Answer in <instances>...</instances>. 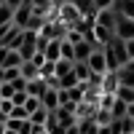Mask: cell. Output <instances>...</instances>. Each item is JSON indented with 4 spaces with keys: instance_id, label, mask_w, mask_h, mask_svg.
I'll return each instance as SVG.
<instances>
[{
    "instance_id": "obj_1",
    "label": "cell",
    "mask_w": 134,
    "mask_h": 134,
    "mask_svg": "<svg viewBox=\"0 0 134 134\" xmlns=\"http://www.w3.org/2000/svg\"><path fill=\"white\" fill-rule=\"evenodd\" d=\"M14 51H19L21 62H30L32 54L38 51V32H30V30H21L19 40L14 43Z\"/></svg>"
},
{
    "instance_id": "obj_2",
    "label": "cell",
    "mask_w": 134,
    "mask_h": 134,
    "mask_svg": "<svg viewBox=\"0 0 134 134\" xmlns=\"http://www.w3.org/2000/svg\"><path fill=\"white\" fill-rule=\"evenodd\" d=\"M113 38L121 40V43L134 40V19H126V16H121V14H118L115 27H113Z\"/></svg>"
},
{
    "instance_id": "obj_3",
    "label": "cell",
    "mask_w": 134,
    "mask_h": 134,
    "mask_svg": "<svg viewBox=\"0 0 134 134\" xmlns=\"http://www.w3.org/2000/svg\"><path fill=\"white\" fill-rule=\"evenodd\" d=\"M86 64H88V70H91L94 75H107V62H105L102 48H94V51H91V57L86 59Z\"/></svg>"
},
{
    "instance_id": "obj_4",
    "label": "cell",
    "mask_w": 134,
    "mask_h": 134,
    "mask_svg": "<svg viewBox=\"0 0 134 134\" xmlns=\"http://www.w3.org/2000/svg\"><path fill=\"white\" fill-rule=\"evenodd\" d=\"M5 129L14 131V134H32V126L27 118H5Z\"/></svg>"
},
{
    "instance_id": "obj_5",
    "label": "cell",
    "mask_w": 134,
    "mask_h": 134,
    "mask_svg": "<svg viewBox=\"0 0 134 134\" xmlns=\"http://www.w3.org/2000/svg\"><path fill=\"white\" fill-rule=\"evenodd\" d=\"M30 16H32V5L24 3V5H19V8L14 11V19H11V24L19 27V30H24V27H27V21H30Z\"/></svg>"
},
{
    "instance_id": "obj_6",
    "label": "cell",
    "mask_w": 134,
    "mask_h": 134,
    "mask_svg": "<svg viewBox=\"0 0 134 134\" xmlns=\"http://www.w3.org/2000/svg\"><path fill=\"white\" fill-rule=\"evenodd\" d=\"M115 75H118V86H124V88H134V62L124 64Z\"/></svg>"
},
{
    "instance_id": "obj_7",
    "label": "cell",
    "mask_w": 134,
    "mask_h": 134,
    "mask_svg": "<svg viewBox=\"0 0 134 134\" xmlns=\"http://www.w3.org/2000/svg\"><path fill=\"white\" fill-rule=\"evenodd\" d=\"M94 48H97V46H91V43H86V40L75 43V46H72V62H86L88 57H91Z\"/></svg>"
},
{
    "instance_id": "obj_8",
    "label": "cell",
    "mask_w": 134,
    "mask_h": 134,
    "mask_svg": "<svg viewBox=\"0 0 134 134\" xmlns=\"http://www.w3.org/2000/svg\"><path fill=\"white\" fill-rule=\"evenodd\" d=\"M75 5V11L81 14L83 19H94L97 16V8H94V0H70Z\"/></svg>"
},
{
    "instance_id": "obj_9",
    "label": "cell",
    "mask_w": 134,
    "mask_h": 134,
    "mask_svg": "<svg viewBox=\"0 0 134 134\" xmlns=\"http://www.w3.org/2000/svg\"><path fill=\"white\" fill-rule=\"evenodd\" d=\"M19 35H21V30L11 24V27L3 32V35H0V46H3V48H14V43L19 40Z\"/></svg>"
},
{
    "instance_id": "obj_10",
    "label": "cell",
    "mask_w": 134,
    "mask_h": 134,
    "mask_svg": "<svg viewBox=\"0 0 134 134\" xmlns=\"http://www.w3.org/2000/svg\"><path fill=\"white\" fill-rule=\"evenodd\" d=\"M43 57H46V62H59L62 59V40H48Z\"/></svg>"
},
{
    "instance_id": "obj_11",
    "label": "cell",
    "mask_w": 134,
    "mask_h": 134,
    "mask_svg": "<svg viewBox=\"0 0 134 134\" xmlns=\"http://www.w3.org/2000/svg\"><path fill=\"white\" fill-rule=\"evenodd\" d=\"M72 75H75V81H78V83H88V78H91L94 72L88 70V64H86V62H72Z\"/></svg>"
},
{
    "instance_id": "obj_12",
    "label": "cell",
    "mask_w": 134,
    "mask_h": 134,
    "mask_svg": "<svg viewBox=\"0 0 134 134\" xmlns=\"http://www.w3.org/2000/svg\"><path fill=\"white\" fill-rule=\"evenodd\" d=\"M99 88H102V94H113V97H115V91H118V75H115V72L102 75V83H99Z\"/></svg>"
},
{
    "instance_id": "obj_13",
    "label": "cell",
    "mask_w": 134,
    "mask_h": 134,
    "mask_svg": "<svg viewBox=\"0 0 134 134\" xmlns=\"http://www.w3.org/2000/svg\"><path fill=\"white\" fill-rule=\"evenodd\" d=\"M48 91V83L46 81H43V78H35V81H27V94L30 97H43V94H46Z\"/></svg>"
},
{
    "instance_id": "obj_14",
    "label": "cell",
    "mask_w": 134,
    "mask_h": 134,
    "mask_svg": "<svg viewBox=\"0 0 134 134\" xmlns=\"http://www.w3.org/2000/svg\"><path fill=\"white\" fill-rule=\"evenodd\" d=\"M113 11L121 14V16H126V19H134V0H115Z\"/></svg>"
},
{
    "instance_id": "obj_15",
    "label": "cell",
    "mask_w": 134,
    "mask_h": 134,
    "mask_svg": "<svg viewBox=\"0 0 134 134\" xmlns=\"http://www.w3.org/2000/svg\"><path fill=\"white\" fill-rule=\"evenodd\" d=\"M19 75L24 78V81H35V78H40L38 67L32 64V62H21V67H19Z\"/></svg>"
},
{
    "instance_id": "obj_16",
    "label": "cell",
    "mask_w": 134,
    "mask_h": 134,
    "mask_svg": "<svg viewBox=\"0 0 134 134\" xmlns=\"http://www.w3.org/2000/svg\"><path fill=\"white\" fill-rule=\"evenodd\" d=\"M110 115H113V121H121V118H124L126 115V102H124V99H113V105H110Z\"/></svg>"
},
{
    "instance_id": "obj_17",
    "label": "cell",
    "mask_w": 134,
    "mask_h": 134,
    "mask_svg": "<svg viewBox=\"0 0 134 134\" xmlns=\"http://www.w3.org/2000/svg\"><path fill=\"white\" fill-rule=\"evenodd\" d=\"M3 70H8V67H21V57H19V51H14V48H8V54H5V59H3Z\"/></svg>"
},
{
    "instance_id": "obj_18",
    "label": "cell",
    "mask_w": 134,
    "mask_h": 134,
    "mask_svg": "<svg viewBox=\"0 0 134 134\" xmlns=\"http://www.w3.org/2000/svg\"><path fill=\"white\" fill-rule=\"evenodd\" d=\"M46 115H48V110L40 105V107L35 110V113H30V118H27V121H30L32 126H43V124H46Z\"/></svg>"
},
{
    "instance_id": "obj_19",
    "label": "cell",
    "mask_w": 134,
    "mask_h": 134,
    "mask_svg": "<svg viewBox=\"0 0 134 134\" xmlns=\"http://www.w3.org/2000/svg\"><path fill=\"white\" fill-rule=\"evenodd\" d=\"M46 21H48L46 16H38V14H32L24 30H30V32H40V30H43V24H46Z\"/></svg>"
},
{
    "instance_id": "obj_20",
    "label": "cell",
    "mask_w": 134,
    "mask_h": 134,
    "mask_svg": "<svg viewBox=\"0 0 134 134\" xmlns=\"http://www.w3.org/2000/svg\"><path fill=\"white\" fill-rule=\"evenodd\" d=\"M67 72H72V62H67V59H59V62H54V78H62Z\"/></svg>"
},
{
    "instance_id": "obj_21",
    "label": "cell",
    "mask_w": 134,
    "mask_h": 134,
    "mask_svg": "<svg viewBox=\"0 0 134 134\" xmlns=\"http://www.w3.org/2000/svg\"><path fill=\"white\" fill-rule=\"evenodd\" d=\"M78 131H81V134H97L99 126H97L94 118H86V121H78Z\"/></svg>"
},
{
    "instance_id": "obj_22",
    "label": "cell",
    "mask_w": 134,
    "mask_h": 134,
    "mask_svg": "<svg viewBox=\"0 0 134 134\" xmlns=\"http://www.w3.org/2000/svg\"><path fill=\"white\" fill-rule=\"evenodd\" d=\"M21 107H24V113H27V118H30V113H35V110L40 107V99L27 94V99H24V105H21Z\"/></svg>"
},
{
    "instance_id": "obj_23",
    "label": "cell",
    "mask_w": 134,
    "mask_h": 134,
    "mask_svg": "<svg viewBox=\"0 0 134 134\" xmlns=\"http://www.w3.org/2000/svg\"><path fill=\"white\" fill-rule=\"evenodd\" d=\"M115 97H118V99H124L126 105H134V88H124V86H118Z\"/></svg>"
},
{
    "instance_id": "obj_24",
    "label": "cell",
    "mask_w": 134,
    "mask_h": 134,
    "mask_svg": "<svg viewBox=\"0 0 134 134\" xmlns=\"http://www.w3.org/2000/svg\"><path fill=\"white\" fill-rule=\"evenodd\" d=\"M16 78H21L19 75V67H8V70H3V83H14Z\"/></svg>"
},
{
    "instance_id": "obj_25",
    "label": "cell",
    "mask_w": 134,
    "mask_h": 134,
    "mask_svg": "<svg viewBox=\"0 0 134 134\" xmlns=\"http://www.w3.org/2000/svg\"><path fill=\"white\" fill-rule=\"evenodd\" d=\"M62 59L72 62V43H67V40H62Z\"/></svg>"
},
{
    "instance_id": "obj_26",
    "label": "cell",
    "mask_w": 134,
    "mask_h": 134,
    "mask_svg": "<svg viewBox=\"0 0 134 134\" xmlns=\"http://www.w3.org/2000/svg\"><path fill=\"white\" fill-rule=\"evenodd\" d=\"M24 99H27V91H16L14 97H11V105H14V107H21V105H24Z\"/></svg>"
},
{
    "instance_id": "obj_27",
    "label": "cell",
    "mask_w": 134,
    "mask_h": 134,
    "mask_svg": "<svg viewBox=\"0 0 134 134\" xmlns=\"http://www.w3.org/2000/svg\"><path fill=\"white\" fill-rule=\"evenodd\" d=\"M115 5V0H94V8L97 11H107V8H113Z\"/></svg>"
},
{
    "instance_id": "obj_28",
    "label": "cell",
    "mask_w": 134,
    "mask_h": 134,
    "mask_svg": "<svg viewBox=\"0 0 134 134\" xmlns=\"http://www.w3.org/2000/svg\"><path fill=\"white\" fill-rule=\"evenodd\" d=\"M11 110H14V105H11V99H0V113H3L5 118L11 115Z\"/></svg>"
},
{
    "instance_id": "obj_29",
    "label": "cell",
    "mask_w": 134,
    "mask_h": 134,
    "mask_svg": "<svg viewBox=\"0 0 134 134\" xmlns=\"http://www.w3.org/2000/svg\"><path fill=\"white\" fill-rule=\"evenodd\" d=\"M30 62H32V64H35V67H38V70H40V67H43V62H46V57H43V54H40V51H35V54H32V59H30Z\"/></svg>"
},
{
    "instance_id": "obj_30",
    "label": "cell",
    "mask_w": 134,
    "mask_h": 134,
    "mask_svg": "<svg viewBox=\"0 0 134 134\" xmlns=\"http://www.w3.org/2000/svg\"><path fill=\"white\" fill-rule=\"evenodd\" d=\"M11 86H14V91H27V81H24V78H16Z\"/></svg>"
},
{
    "instance_id": "obj_31",
    "label": "cell",
    "mask_w": 134,
    "mask_h": 134,
    "mask_svg": "<svg viewBox=\"0 0 134 134\" xmlns=\"http://www.w3.org/2000/svg\"><path fill=\"white\" fill-rule=\"evenodd\" d=\"M124 48H126V57H129V62H134V40H126V43H124Z\"/></svg>"
},
{
    "instance_id": "obj_32",
    "label": "cell",
    "mask_w": 134,
    "mask_h": 134,
    "mask_svg": "<svg viewBox=\"0 0 134 134\" xmlns=\"http://www.w3.org/2000/svg\"><path fill=\"white\" fill-rule=\"evenodd\" d=\"M3 5H8L11 11H16L19 5H24V0H3Z\"/></svg>"
},
{
    "instance_id": "obj_33",
    "label": "cell",
    "mask_w": 134,
    "mask_h": 134,
    "mask_svg": "<svg viewBox=\"0 0 134 134\" xmlns=\"http://www.w3.org/2000/svg\"><path fill=\"white\" fill-rule=\"evenodd\" d=\"M8 118H27V113H24V107H14Z\"/></svg>"
},
{
    "instance_id": "obj_34",
    "label": "cell",
    "mask_w": 134,
    "mask_h": 134,
    "mask_svg": "<svg viewBox=\"0 0 134 134\" xmlns=\"http://www.w3.org/2000/svg\"><path fill=\"white\" fill-rule=\"evenodd\" d=\"M67 3H70V0H51V8H54V11H59V8L67 5Z\"/></svg>"
},
{
    "instance_id": "obj_35",
    "label": "cell",
    "mask_w": 134,
    "mask_h": 134,
    "mask_svg": "<svg viewBox=\"0 0 134 134\" xmlns=\"http://www.w3.org/2000/svg\"><path fill=\"white\" fill-rule=\"evenodd\" d=\"M64 134H81V131H78V124H72V126H67V129H64Z\"/></svg>"
},
{
    "instance_id": "obj_36",
    "label": "cell",
    "mask_w": 134,
    "mask_h": 134,
    "mask_svg": "<svg viewBox=\"0 0 134 134\" xmlns=\"http://www.w3.org/2000/svg\"><path fill=\"white\" fill-rule=\"evenodd\" d=\"M124 118H134V105H126V115Z\"/></svg>"
},
{
    "instance_id": "obj_37",
    "label": "cell",
    "mask_w": 134,
    "mask_h": 134,
    "mask_svg": "<svg viewBox=\"0 0 134 134\" xmlns=\"http://www.w3.org/2000/svg\"><path fill=\"white\" fill-rule=\"evenodd\" d=\"M32 134H48V131L43 129V126H35V129H32Z\"/></svg>"
},
{
    "instance_id": "obj_38",
    "label": "cell",
    "mask_w": 134,
    "mask_h": 134,
    "mask_svg": "<svg viewBox=\"0 0 134 134\" xmlns=\"http://www.w3.org/2000/svg\"><path fill=\"white\" fill-rule=\"evenodd\" d=\"M0 134H5V121H3V124H0Z\"/></svg>"
},
{
    "instance_id": "obj_39",
    "label": "cell",
    "mask_w": 134,
    "mask_h": 134,
    "mask_svg": "<svg viewBox=\"0 0 134 134\" xmlns=\"http://www.w3.org/2000/svg\"><path fill=\"white\" fill-rule=\"evenodd\" d=\"M0 83H3V67H0Z\"/></svg>"
},
{
    "instance_id": "obj_40",
    "label": "cell",
    "mask_w": 134,
    "mask_h": 134,
    "mask_svg": "<svg viewBox=\"0 0 134 134\" xmlns=\"http://www.w3.org/2000/svg\"><path fill=\"white\" fill-rule=\"evenodd\" d=\"M3 121H5V115H3V113H0V124H3Z\"/></svg>"
},
{
    "instance_id": "obj_41",
    "label": "cell",
    "mask_w": 134,
    "mask_h": 134,
    "mask_svg": "<svg viewBox=\"0 0 134 134\" xmlns=\"http://www.w3.org/2000/svg\"><path fill=\"white\" fill-rule=\"evenodd\" d=\"M0 5H3V0H0Z\"/></svg>"
}]
</instances>
